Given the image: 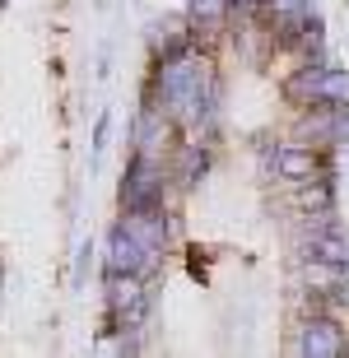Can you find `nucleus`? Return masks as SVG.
Listing matches in <instances>:
<instances>
[{"label":"nucleus","instance_id":"f257e3e1","mask_svg":"<svg viewBox=\"0 0 349 358\" xmlns=\"http://www.w3.org/2000/svg\"><path fill=\"white\" fill-rule=\"evenodd\" d=\"M149 103L159 107L177 131H205L215 121V107H219L215 61L201 56L196 47L159 56L154 61V80H149Z\"/></svg>","mask_w":349,"mask_h":358},{"label":"nucleus","instance_id":"1a4fd4ad","mask_svg":"<svg viewBox=\"0 0 349 358\" xmlns=\"http://www.w3.org/2000/svg\"><path fill=\"white\" fill-rule=\"evenodd\" d=\"M238 10V0H191L187 5V24L191 28H224Z\"/></svg>","mask_w":349,"mask_h":358},{"label":"nucleus","instance_id":"9d476101","mask_svg":"<svg viewBox=\"0 0 349 358\" xmlns=\"http://www.w3.org/2000/svg\"><path fill=\"white\" fill-rule=\"evenodd\" d=\"M205 168H210V154L201 149V140H187V145H182V168H177L173 177H182L187 186H196V177H201Z\"/></svg>","mask_w":349,"mask_h":358},{"label":"nucleus","instance_id":"423d86ee","mask_svg":"<svg viewBox=\"0 0 349 358\" xmlns=\"http://www.w3.org/2000/svg\"><path fill=\"white\" fill-rule=\"evenodd\" d=\"M345 326H340L331 312H312L303 326H298V354L308 358H340L345 354Z\"/></svg>","mask_w":349,"mask_h":358},{"label":"nucleus","instance_id":"0eeeda50","mask_svg":"<svg viewBox=\"0 0 349 358\" xmlns=\"http://www.w3.org/2000/svg\"><path fill=\"white\" fill-rule=\"evenodd\" d=\"M331 173L322 159V149L317 145H303V140H289V145L275 149V177H284V182H312V177Z\"/></svg>","mask_w":349,"mask_h":358},{"label":"nucleus","instance_id":"39448f33","mask_svg":"<svg viewBox=\"0 0 349 358\" xmlns=\"http://www.w3.org/2000/svg\"><path fill=\"white\" fill-rule=\"evenodd\" d=\"M308 117L298 126V140L303 145H345L349 140V103H326V107H303Z\"/></svg>","mask_w":349,"mask_h":358},{"label":"nucleus","instance_id":"f03ea898","mask_svg":"<svg viewBox=\"0 0 349 358\" xmlns=\"http://www.w3.org/2000/svg\"><path fill=\"white\" fill-rule=\"evenodd\" d=\"M163 247H168V214H126L108 233V270L112 275H140L159 266Z\"/></svg>","mask_w":349,"mask_h":358},{"label":"nucleus","instance_id":"6e6552de","mask_svg":"<svg viewBox=\"0 0 349 358\" xmlns=\"http://www.w3.org/2000/svg\"><path fill=\"white\" fill-rule=\"evenodd\" d=\"M173 121L163 117L159 107L145 98V107H140V117H135V154H149V159H163L168 154V140H173Z\"/></svg>","mask_w":349,"mask_h":358},{"label":"nucleus","instance_id":"20e7f679","mask_svg":"<svg viewBox=\"0 0 349 358\" xmlns=\"http://www.w3.org/2000/svg\"><path fill=\"white\" fill-rule=\"evenodd\" d=\"M168 168L163 159H149V154H131L126 163V177H121V210L126 214H154L163 210L168 200Z\"/></svg>","mask_w":349,"mask_h":358},{"label":"nucleus","instance_id":"9b49d317","mask_svg":"<svg viewBox=\"0 0 349 358\" xmlns=\"http://www.w3.org/2000/svg\"><path fill=\"white\" fill-rule=\"evenodd\" d=\"M108 126H112V117L103 112V117H98V126H94V159L103 154V145H108Z\"/></svg>","mask_w":349,"mask_h":358},{"label":"nucleus","instance_id":"7ed1b4c3","mask_svg":"<svg viewBox=\"0 0 349 358\" xmlns=\"http://www.w3.org/2000/svg\"><path fill=\"white\" fill-rule=\"evenodd\" d=\"M284 98L298 107H326V103H349V70L331 61H308L284 80Z\"/></svg>","mask_w":349,"mask_h":358}]
</instances>
